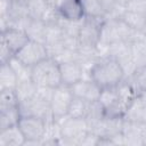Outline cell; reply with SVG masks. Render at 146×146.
<instances>
[{
    "instance_id": "obj_1",
    "label": "cell",
    "mask_w": 146,
    "mask_h": 146,
    "mask_svg": "<svg viewBox=\"0 0 146 146\" xmlns=\"http://www.w3.org/2000/svg\"><path fill=\"white\" fill-rule=\"evenodd\" d=\"M90 79L103 89L119 84L124 79V74L119 63L114 58L107 56L96 62L90 71Z\"/></svg>"
},
{
    "instance_id": "obj_2",
    "label": "cell",
    "mask_w": 146,
    "mask_h": 146,
    "mask_svg": "<svg viewBox=\"0 0 146 146\" xmlns=\"http://www.w3.org/2000/svg\"><path fill=\"white\" fill-rule=\"evenodd\" d=\"M31 79L39 87L56 88L60 86L62 79H60L59 64L55 59L47 57L46 59L41 60L40 63H38L32 67Z\"/></svg>"
},
{
    "instance_id": "obj_3",
    "label": "cell",
    "mask_w": 146,
    "mask_h": 146,
    "mask_svg": "<svg viewBox=\"0 0 146 146\" xmlns=\"http://www.w3.org/2000/svg\"><path fill=\"white\" fill-rule=\"evenodd\" d=\"M59 123L62 124L60 145L80 146L89 132V125L84 117H71L67 115Z\"/></svg>"
},
{
    "instance_id": "obj_4",
    "label": "cell",
    "mask_w": 146,
    "mask_h": 146,
    "mask_svg": "<svg viewBox=\"0 0 146 146\" xmlns=\"http://www.w3.org/2000/svg\"><path fill=\"white\" fill-rule=\"evenodd\" d=\"M108 56L114 58L121 66L124 78H130L135 74L137 67L131 56V47L129 41H116L110 44Z\"/></svg>"
},
{
    "instance_id": "obj_5",
    "label": "cell",
    "mask_w": 146,
    "mask_h": 146,
    "mask_svg": "<svg viewBox=\"0 0 146 146\" xmlns=\"http://www.w3.org/2000/svg\"><path fill=\"white\" fill-rule=\"evenodd\" d=\"M73 97L74 95L72 92L71 87L68 86L60 84L54 88V92L50 100V107H51L54 120H57L58 122H60L63 119L67 116V111Z\"/></svg>"
},
{
    "instance_id": "obj_6",
    "label": "cell",
    "mask_w": 146,
    "mask_h": 146,
    "mask_svg": "<svg viewBox=\"0 0 146 146\" xmlns=\"http://www.w3.org/2000/svg\"><path fill=\"white\" fill-rule=\"evenodd\" d=\"M105 111V116L108 117H123L127 106L119 99L115 87L103 88L98 99Z\"/></svg>"
},
{
    "instance_id": "obj_7",
    "label": "cell",
    "mask_w": 146,
    "mask_h": 146,
    "mask_svg": "<svg viewBox=\"0 0 146 146\" xmlns=\"http://www.w3.org/2000/svg\"><path fill=\"white\" fill-rule=\"evenodd\" d=\"M15 56L25 65L33 67L41 60L46 59L48 57V52L44 43L30 40L21 50L15 54Z\"/></svg>"
},
{
    "instance_id": "obj_8",
    "label": "cell",
    "mask_w": 146,
    "mask_h": 146,
    "mask_svg": "<svg viewBox=\"0 0 146 146\" xmlns=\"http://www.w3.org/2000/svg\"><path fill=\"white\" fill-rule=\"evenodd\" d=\"M19 111L22 115L38 116L40 119H43L44 121H50L54 119L51 107H50V102L41 99L38 96H34L31 100L21 103Z\"/></svg>"
},
{
    "instance_id": "obj_9",
    "label": "cell",
    "mask_w": 146,
    "mask_h": 146,
    "mask_svg": "<svg viewBox=\"0 0 146 146\" xmlns=\"http://www.w3.org/2000/svg\"><path fill=\"white\" fill-rule=\"evenodd\" d=\"M46 124L47 121L32 115H22L21 120L18 121V127L21 128L25 140H41L46 131Z\"/></svg>"
},
{
    "instance_id": "obj_10",
    "label": "cell",
    "mask_w": 146,
    "mask_h": 146,
    "mask_svg": "<svg viewBox=\"0 0 146 146\" xmlns=\"http://www.w3.org/2000/svg\"><path fill=\"white\" fill-rule=\"evenodd\" d=\"M49 3L55 5L62 17L67 21L80 22L86 17L81 0H52Z\"/></svg>"
},
{
    "instance_id": "obj_11",
    "label": "cell",
    "mask_w": 146,
    "mask_h": 146,
    "mask_svg": "<svg viewBox=\"0 0 146 146\" xmlns=\"http://www.w3.org/2000/svg\"><path fill=\"white\" fill-rule=\"evenodd\" d=\"M71 89L75 97L82 98L86 102L98 100L102 94V88L92 79H81L74 83Z\"/></svg>"
},
{
    "instance_id": "obj_12",
    "label": "cell",
    "mask_w": 146,
    "mask_h": 146,
    "mask_svg": "<svg viewBox=\"0 0 146 146\" xmlns=\"http://www.w3.org/2000/svg\"><path fill=\"white\" fill-rule=\"evenodd\" d=\"M123 119L127 121L146 123V92H138L129 104Z\"/></svg>"
},
{
    "instance_id": "obj_13",
    "label": "cell",
    "mask_w": 146,
    "mask_h": 146,
    "mask_svg": "<svg viewBox=\"0 0 146 146\" xmlns=\"http://www.w3.org/2000/svg\"><path fill=\"white\" fill-rule=\"evenodd\" d=\"M0 40L8 46V48L14 52V55L30 41L26 32L16 27H9L6 31L1 32Z\"/></svg>"
},
{
    "instance_id": "obj_14",
    "label": "cell",
    "mask_w": 146,
    "mask_h": 146,
    "mask_svg": "<svg viewBox=\"0 0 146 146\" xmlns=\"http://www.w3.org/2000/svg\"><path fill=\"white\" fill-rule=\"evenodd\" d=\"M62 84L72 87L74 83L84 78V71L78 60H70L59 64Z\"/></svg>"
},
{
    "instance_id": "obj_15",
    "label": "cell",
    "mask_w": 146,
    "mask_h": 146,
    "mask_svg": "<svg viewBox=\"0 0 146 146\" xmlns=\"http://www.w3.org/2000/svg\"><path fill=\"white\" fill-rule=\"evenodd\" d=\"M146 123L132 122L124 120L122 127V135L124 138V145L141 146L143 145V131Z\"/></svg>"
},
{
    "instance_id": "obj_16",
    "label": "cell",
    "mask_w": 146,
    "mask_h": 146,
    "mask_svg": "<svg viewBox=\"0 0 146 146\" xmlns=\"http://www.w3.org/2000/svg\"><path fill=\"white\" fill-rule=\"evenodd\" d=\"M25 137L18 124L0 130V146H23Z\"/></svg>"
},
{
    "instance_id": "obj_17",
    "label": "cell",
    "mask_w": 146,
    "mask_h": 146,
    "mask_svg": "<svg viewBox=\"0 0 146 146\" xmlns=\"http://www.w3.org/2000/svg\"><path fill=\"white\" fill-rule=\"evenodd\" d=\"M25 32L30 40L38 41L41 43H46V33H47V24L42 19H33L30 18Z\"/></svg>"
},
{
    "instance_id": "obj_18",
    "label": "cell",
    "mask_w": 146,
    "mask_h": 146,
    "mask_svg": "<svg viewBox=\"0 0 146 146\" xmlns=\"http://www.w3.org/2000/svg\"><path fill=\"white\" fill-rule=\"evenodd\" d=\"M131 56L137 68L146 66V36L136 39L130 42Z\"/></svg>"
},
{
    "instance_id": "obj_19",
    "label": "cell",
    "mask_w": 146,
    "mask_h": 146,
    "mask_svg": "<svg viewBox=\"0 0 146 146\" xmlns=\"http://www.w3.org/2000/svg\"><path fill=\"white\" fill-rule=\"evenodd\" d=\"M18 83V78L9 63L0 64V90L13 89L15 90Z\"/></svg>"
},
{
    "instance_id": "obj_20",
    "label": "cell",
    "mask_w": 146,
    "mask_h": 146,
    "mask_svg": "<svg viewBox=\"0 0 146 146\" xmlns=\"http://www.w3.org/2000/svg\"><path fill=\"white\" fill-rule=\"evenodd\" d=\"M36 89L38 86L31 80H24V81H18L16 88H15V92L18 99V103H25L27 100H31L35 94H36Z\"/></svg>"
},
{
    "instance_id": "obj_21",
    "label": "cell",
    "mask_w": 146,
    "mask_h": 146,
    "mask_svg": "<svg viewBox=\"0 0 146 146\" xmlns=\"http://www.w3.org/2000/svg\"><path fill=\"white\" fill-rule=\"evenodd\" d=\"M121 18L132 30L146 33V14L135 13V11H130V10L125 9Z\"/></svg>"
},
{
    "instance_id": "obj_22",
    "label": "cell",
    "mask_w": 146,
    "mask_h": 146,
    "mask_svg": "<svg viewBox=\"0 0 146 146\" xmlns=\"http://www.w3.org/2000/svg\"><path fill=\"white\" fill-rule=\"evenodd\" d=\"M103 117H105V111H104V107H103L102 103L99 100L89 102L87 114H86V117H84L88 122V125L90 127V125L97 123Z\"/></svg>"
},
{
    "instance_id": "obj_23",
    "label": "cell",
    "mask_w": 146,
    "mask_h": 146,
    "mask_svg": "<svg viewBox=\"0 0 146 146\" xmlns=\"http://www.w3.org/2000/svg\"><path fill=\"white\" fill-rule=\"evenodd\" d=\"M21 117H22V114L19 111V106L0 112V130L8 128L10 125L18 124V121L21 120Z\"/></svg>"
},
{
    "instance_id": "obj_24",
    "label": "cell",
    "mask_w": 146,
    "mask_h": 146,
    "mask_svg": "<svg viewBox=\"0 0 146 146\" xmlns=\"http://www.w3.org/2000/svg\"><path fill=\"white\" fill-rule=\"evenodd\" d=\"M18 106H19V103H18L15 90L13 89L0 90V112L15 108Z\"/></svg>"
},
{
    "instance_id": "obj_25",
    "label": "cell",
    "mask_w": 146,
    "mask_h": 146,
    "mask_svg": "<svg viewBox=\"0 0 146 146\" xmlns=\"http://www.w3.org/2000/svg\"><path fill=\"white\" fill-rule=\"evenodd\" d=\"M81 1H82V6L87 17L104 19L105 13H104L100 0H81Z\"/></svg>"
},
{
    "instance_id": "obj_26",
    "label": "cell",
    "mask_w": 146,
    "mask_h": 146,
    "mask_svg": "<svg viewBox=\"0 0 146 146\" xmlns=\"http://www.w3.org/2000/svg\"><path fill=\"white\" fill-rule=\"evenodd\" d=\"M88 103L89 102H86L82 98L74 96L70 104L67 115L71 117H86L87 110H88Z\"/></svg>"
},
{
    "instance_id": "obj_27",
    "label": "cell",
    "mask_w": 146,
    "mask_h": 146,
    "mask_svg": "<svg viewBox=\"0 0 146 146\" xmlns=\"http://www.w3.org/2000/svg\"><path fill=\"white\" fill-rule=\"evenodd\" d=\"M10 66L13 67V70L15 71V73L17 74L18 81H24V80H31V72H32V67L25 65L24 63H22L16 56H14L9 62Z\"/></svg>"
},
{
    "instance_id": "obj_28",
    "label": "cell",
    "mask_w": 146,
    "mask_h": 146,
    "mask_svg": "<svg viewBox=\"0 0 146 146\" xmlns=\"http://www.w3.org/2000/svg\"><path fill=\"white\" fill-rule=\"evenodd\" d=\"M29 16L33 19H41L47 7L48 2L46 0H30L26 2Z\"/></svg>"
},
{
    "instance_id": "obj_29",
    "label": "cell",
    "mask_w": 146,
    "mask_h": 146,
    "mask_svg": "<svg viewBox=\"0 0 146 146\" xmlns=\"http://www.w3.org/2000/svg\"><path fill=\"white\" fill-rule=\"evenodd\" d=\"M64 38V33L59 24H52L47 25V33H46V46L52 44L57 42H62Z\"/></svg>"
},
{
    "instance_id": "obj_30",
    "label": "cell",
    "mask_w": 146,
    "mask_h": 146,
    "mask_svg": "<svg viewBox=\"0 0 146 146\" xmlns=\"http://www.w3.org/2000/svg\"><path fill=\"white\" fill-rule=\"evenodd\" d=\"M47 25H52V24H58L59 21L62 19V15L58 10V8L52 5V3H49L48 2V7L41 18Z\"/></svg>"
},
{
    "instance_id": "obj_31",
    "label": "cell",
    "mask_w": 146,
    "mask_h": 146,
    "mask_svg": "<svg viewBox=\"0 0 146 146\" xmlns=\"http://www.w3.org/2000/svg\"><path fill=\"white\" fill-rule=\"evenodd\" d=\"M138 92H146V66L137 68L135 74L129 78Z\"/></svg>"
},
{
    "instance_id": "obj_32",
    "label": "cell",
    "mask_w": 146,
    "mask_h": 146,
    "mask_svg": "<svg viewBox=\"0 0 146 146\" xmlns=\"http://www.w3.org/2000/svg\"><path fill=\"white\" fill-rule=\"evenodd\" d=\"M125 9L135 13L146 14V0H130L127 3Z\"/></svg>"
},
{
    "instance_id": "obj_33",
    "label": "cell",
    "mask_w": 146,
    "mask_h": 146,
    "mask_svg": "<svg viewBox=\"0 0 146 146\" xmlns=\"http://www.w3.org/2000/svg\"><path fill=\"white\" fill-rule=\"evenodd\" d=\"M14 56H15L14 52L8 48V46L0 40V64L8 63Z\"/></svg>"
},
{
    "instance_id": "obj_34",
    "label": "cell",
    "mask_w": 146,
    "mask_h": 146,
    "mask_svg": "<svg viewBox=\"0 0 146 146\" xmlns=\"http://www.w3.org/2000/svg\"><path fill=\"white\" fill-rule=\"evenodd\" d=\"M98 139H99V137H98L97 135H95V133H92V132L89 131L88 135L83 138V140H82V143H81L80 146H82V145H92V146H97Z\"/></svg>"
},
{
    "instance_id": "obj_35",
    "label": "cell",
    "mask_w": 146,
    "mask_h": 146,
    "mask_svg": "<svg viewBox=\"0 0 146 146\" xmlns=\"http://www.w3.org/2000/svg\"><path fill=\"white\" fill-rule=\"evenodd\" d=\"M13 0H0V16H6L10 9Z\"/></svg>"
},
{
    "instance_id": "obj_36",
    "label": "cell",
    "mask_w": 146,
    "mask_h": 146,
    "mask_svg": "<svg viewBox=\"0 0 146 146\" xmlns=\"http://www.w3.org/2000/svg\"><path fill=\"white\" fill-rule=\"evenodd\" d=\"M129 1H130V0H116V2H117L120 6H123V7H125Z\"/></svg>"
},
{
    "instance_id": "obj_37",
    "label": "cell",
    "mask_w": 146,
    "mask_h": 146,
    "mask_svg": "<svg viewBox=\"0 0 146 146\" xmlns=\"http://www.w3.org/2000/svg\"><path fill=\"white\" fill-rule=\"evenodd\" d=\"M143 145L146 146V124H145V128L143 131Z\"/></svg>"
},
{
    "instance_id": "obj_38",
    "label": "cell",
    "mask_w": 146,
    "mask_h": 146,
    "mask_svg": "<svg viewBox=\"0 0 146 146\" xmlns=\"http://www.w3.org/2000/svg\"><path fill=\"white\" fill-rule=\"evenodd\" d=\"M22 1H24V2H27V1H30V0H22Z\"/></svg>"
},
{
    "instance_id": "obj_39",
    "label": "cell",
    "mask_w": 146,
    "mask_h": 146,
    "mask_svg": "<svg viewBox=\"0 0 146 146\" xmlns=\"http://www.w3.org/2000/svg\"><path fill=\"white\" fill-rule=\"evenodd\" d=\"M46 1H47V2H50V1H52V0H46Z\"/></svg>"
},
{
    "instance_id": "obj_40",
    "label": "cell",
    "mask_w": 146,
    "mask_h": 146,
    "mask_svg": "<svg viewBox=\"0 0 146 146\" xmlns=\"http://www.w3.org/2000/svg\"><path fill=\"white\" fill-rule=\"evenodd\" d=\"M13 1H14V0H13Z\"/></svg>"
}]
</instances>
